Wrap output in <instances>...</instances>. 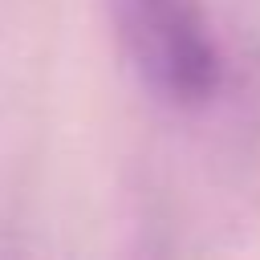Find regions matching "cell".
I'll list each match as a JSON object with an SVG mask.
<instances>
[{"label": "cell", "instance_id": "6da1fadb", "mask_svg": "<svg viewBox=\"0 0 260 260\" xmlns=\"http://www.w3.org/2000/svg\"><path fill=\"white\" fill-rule=\"evenodd\" d=\"M126 61L167 106H207L223 85V57L199 0H114Z\"/></svg>", "mask_w": 260, "mask_h": 260}]
</instances>
